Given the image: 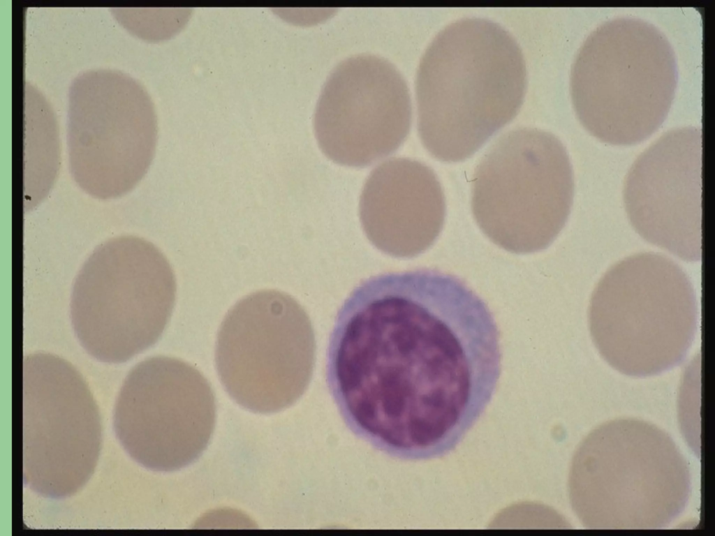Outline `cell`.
<instances>
[{
    "mask_svg": "<svg viewBox=\"0 0 715 536\" xmlns=\"http://www.w3.org/2000/svg\"><path fill=\"white\" fill-rule=\"evenodd\" d=\"M325 368L329 392L359 438L397 459L439 458L494 393L499 332L486 303L452 275L378 274L340 307Z\"/></svg>",
    "mask_w": 715,
    "mask_h": 536,
    "instance_id": "cell-1",
    "label": "cell"
},
{
    "mask_svg": "<svg viewBox=\"0 0 715 536\" xmlns=\"http://www.w3.org/2000/svg\"><path fill=\"white\" fill-rule=\"evenodd\" d=\"M444 193L426 164L392 158L370 172L360 200V219L372 245L392 257L411 258L427 251L441 233Z\"/></svg>",
    "mask_w": 715,
    "mask_h": 536,
    "instance_id": "cell-14",
    "label": "cell"
},
{
    "mask_svg": "<svg viewBox=\"0 0 715 536\" xmlns=\"http://www.w3.org/2000/svg\"><path fill=\"white\" fill-rule=\"evenodd\" d=\"M574 195L567 150L554 134L519 128L485 152L473 177L471 207L482 232L513 253L547 248L563 228Z\"/></svg>",
    "mask_w": 715,
    "mask_h": 536,
    "instance_id": "cell-7",
    "label": "cell"
},
{
    "mask_svg": "<svg viewBox=\"0 0 715 536\" xmlns=\"http://www.w3.org/2000/svg\"><path fill=\"white\" fill-rule=\"evenodd\" d=\"M702 129L669 130L647 148L626 177L628 219L649 243L680 259L702 257Z\"/></svg>",
    "mask_w": 715,
    "mask_h": 536,
    "instance_id": "cell-13",
    "label": "cell"
},
{
    "mask_svg": "<svg viewBox=\"0 0 715 536\" xmlns=\"http://www.w3.org/2000/svg\"><path fill=\"white\" fill-rule=\"evenodd\" d=\"M98 407L79 371L52 354L23 362V479L38 495L71 496L92 476L102 447Z\"/></svg>",
    "mask_w": 715,
    "mask_h": 536,
    "instance_id": "cell-10",
    "label": "cell"
},
{
    "mask_svg": "<svg viewBox=\"0 0 715 536\" xmlns=\"http://www.w3.org/2000/svg\"><path fill=\"white\" fill-rule=\"evenodd\" d=\"M411 122V94L401 72L386 59L364 53L343 60L329 75L314 132L329 159L364 168L398 149Z\"/></svg>",
    "mask_w": 715,
    "mask_h": 536,
    "instance_id": "cell-12",
    "label": "cell"
},
{
    "mask_svg": "<svg viewBox=\"0 0 715 536\" xmlns=\"http://www.w3.org/2000/svg\"><path fill=\"white\" fill-rule=\"evenodd\" d=\"M311 320L290 295L253 292L227 313L217 334L215 364L228 395L253 412L269 414L293 404L314 369Z\"/></svg>",
    "mask_w": 715,
    "mask_h": 536,
    "instance_id": "cell-8",
    "label": "cell"
},
{
    "mask_svg": "<svg viewBox=\"0 0 715 536\" xmlns=\"http://www.w3.org/2000/svg\"><path fill=\"white\" fill-rule=\"evenodd\" d=\"M526 68L513 36L490 20L459 19L428 45L417 71L418 131L443 162L474 154L517 114Z\"/></svg>",
    "mask_w": 715,
    "mask_h": 536,
    "instance_id": "cell-2",
    "label": "cell"
},
{
    "mask_svg": "<svg viewBox=\"0 0 715 536\" xmlns=\"http://www.w3.org/2000/svg\"><path fill=\"white\" fill-rule=\"evenodd\" d=\"M177 284L165 255L135 236L112 238L85 261L74 283V332L92 357L126 362L153 346L172 313Z\"/></svg>",
    "mask_w": 715,
    "mask_h": 536,
    "instance_id": "cell-6",
    "label": "cell"
},
{
    "mask_svg": "<svg viewBox=\"0 0 715 536\" xmlns=\"http://www.w3.org/2000/svg\"><path fill=\"white\" fill-rule=\"evenodd\" d=\"M677 80L675 53L664 33L641 18L618 17L596 27L578 50L570 73L573 105L597 139L633 145L662 125Z\"/></svg>",
    "mask_w": 715,
    "mask_h": 536,
    "instance_id": "cell-4",
    "label": "cell"
},
{
    "mask_svg": "<svg viewBox=\"0 0 715 536\" xmlns=\"http://www.w3.org/2000/svg\"><path fill=\"white\" fill-rule=\"evenodd\" d=\"M156 121L141 84L122 72L91 70L69 89L68 147L75 183L102 200L126 195L154 158Z\"/></svg>",
    "mask_w": 715,
    "mask_h": 536,
    "instance_id": "cell-9",
    "label": "cell"
},
{
    "mask_svg": "<svg viewBox=\"0 0 715 536\" xmlns=\"http://www.w3.org/2000/svg\"><path fill=\"white\" fill-rule=\"evenodd\" d=\"M216 401L206 378L190 364L154 356L128 373L113 416L117 438L142 466L159 472L183 468L207 447Z\"/></svg>",
    "mask_w": 715,
    "mask_h": 536,
    "instance_id": "cell-11",
    "label": "cell"
},
{
    "mask_svg": "<svg viewBox=\"0 0 715 536\" xmlns=\"http://www.w3.org/2000/svg\"><path fill=\"white\" fill-rule=\"evenodd\" d=\"M589 327L603 359L632 377L658 375L686 359L698 328L692 282L659 253L635 254L614 265L596 286Z\"/></svg>",
    "mask_w": 715,
    "mask_h": 536,
    "instance_id": "cell-5",
    "label": "cell"
},
{
    "mask_svg": "<svg viewBox=\"0 0 715 536\" xmlns=\"http://www.w3.org/2000/svg\"><path fill=\"white\" fill-rule=\"evenodd\" d=\"M572 508L594 530H654L684 511L691 491L686 458L665 431L637 419L594 429L573 458Z\"/></svg>",
    "mask_w": 715,
    "mask_h": 536,
    "instance_id": "cell-3",
    "label": "cell"
}]
</instances>
